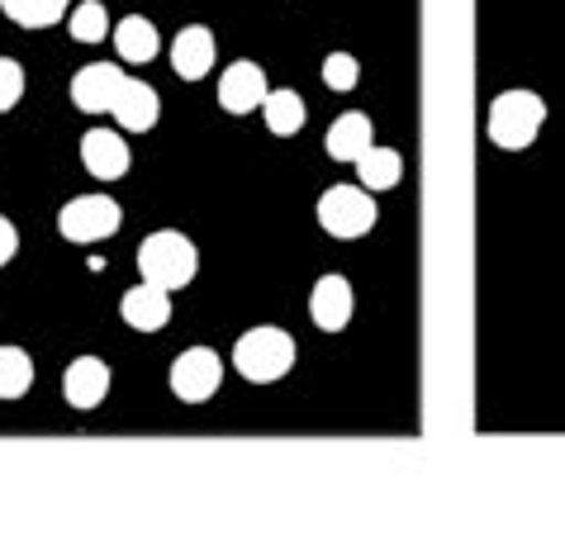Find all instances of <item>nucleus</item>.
<instances>
[{
	"label": "nucleus",
	"instance_id": "f257e3e1",
	"mask_svg": "<svg viewBox=\"0 0 565 560\" xmlns=\"http://www.w3.org/2000/svg\"><path fill=\"white\" fill-rule=\"evenodd\" d=\"M295 356H300L295 337L286 329H276V323L247 329L238 342H233V370H238L243 380H253V385H271L280 376H290Z\"/></svg>",
	"mask_w": 565,
	"mask_h": 560
},
{
	"label": "nucleus",
	"instance_id": "f03ea898",
	"mask_svg": "<svg viewBox=\"0 0 565 560\" xmlns=\"http://www.w3.org/2000/svg\"><path fill=\"white\" fill-rule=\"evenodd\" d=\"M200 271V252L195 243L185 238L177 228H157L148 233L143 243H138V276L152 280V286L162 290H185Z\"/></svg>",
	"mask_w": 565,
	"mask_h": 560
},
{
	"label": "nucleus",
	"instance_id": "7ed1b4c3",
	"mask_svg": "<svg viewBox=\"0 0 565 560\" xmlns=\"http://www.w3.org/2000/svg\"><path fill=\"white\" fill-rule=\"evenodd\" d=\"M542 123H546V100L537 90H504V96H494V105H490L484 133H490L494 148L523 152V148L537 143Z\"/></svg>",
	"mask_w": 565,
	"mask_h": 560
},
{
	"label": "nucleus",
	"instance_id": "20e7f679",
	"mask_svg": "<svg viewBox=\"0 0 565 560\" xmlns=\"http://www.w3.org/2000/svg\"><path fill=\"white\" fill-rule=\"evenodd\" d=\"M375 219H381V209H375V191L366 185H328L319 195V228L338 243L366 238Z\"/></svg>",
	"mask_w": 565,
	"mask_h": 560
},
{
	"label": "nucleus",
	"instance_id": "39448f33",
	"mask_svg": "<svg viewBox=\"0 0 565 560\" xmlns=\"http://www.w3.org/2000/svg\"><path fill=\"white\" fill-rule=\"evenodd\" d=\"M119 224H124V209L109 195H76L72 205H62V214H57V233L82 247L115 238Z\"/></svg>",
	"mask_w": 565,
	"mask_h": 560
},
{
	"label": "nucleus",
	"instance_id": "423d86ee",
	"mask_svg": "<svg viewBox=\"0 0 565 560\" xmlns=\"http://www.w3.org/2000/svg\"><path fill=\"white\" fill-rule=\"evenodd\" d=\"M171 395L181 403H205L214 399V390L224 385V362L210 347H185L177 362H171Z\"/></svg>",
	"mask_w": 565,
	"mask_h": 560
},
{
	"label": "nucleus",
	"instance_id": "0eeeda50",
	"mask_svg": "<svg viewBox=\"0 0 565 560\" xmlns=\"http://www.w3.org/2000/svg\"><path fill=\"white\" fill-rule=\"evenodd\" d=\"M266 90H271V86H266V72L257 67V62H247V57L228 62L224 76H218V105H224L228 115H253V110H262Z\"/></svg>",
	"mask_w": 565,
	"mask_h": 560
},
{
	"label": "nucleus",
	"instance_id": "6e6552de",
	"mask_svg": "<svg viewBox=\"0 0 565 560\" xmlns=\"http://www.w3.org/2000/svg\"><path fill=\"white\" fill-rule=\"evenodd\" d=\"M124 76L119 67H109V62H90V67H82L72 76V105L82 115H109V105L119 100V90H124Z\"/></svg>",
	"mask_w": 565,
	"mask_h": 560
},
{
	"label": "nucleus",
	"instance_id": "1a4fd4ad",
	"mask_svg": "<svg viewBox=\"0 0 565 560\" xmlns=\"http://www.w3.org/2000/svg\"><path fill=\"white\" fill-rule=\"evenodd\" d=\"M109 385H115V376H109V366L100 362V356H76V362L62 370V399H67L72 409H82V413L100 409Z\"/></svg>",
	"mask_w": 565,
	"mask_h": 560
},
{
	"label": "nucleus",
	"instance_id": "9d476101",
	"mask_svg": "<svg viewBox=\"0 0 565 560\" xmlns=\"http://www.w3.org/2000/svg\"><path fill=\"white\" fill-rule=\"evenodd\" d=\"M352 309H356V294H352V280L348 276H323L309 294V319L313 329L323 333H342L352 323Z\"/></svg>",
	"mask_w": 565,
	"mask_h": 560
},
{
	"label": "nucleus",
	"instance_id": "9b49d317",
	"mask_svg": "<svg viewBox=\"0 0 565 560\" xmlns=\"http://www.w3.org/2000/svg\"><path fill=\"white\" fill-rule=\"evenodd\" d=\"M119 314H124V323H129V329H138V333H162L167 323H171V290L152 286V280H138L134 290H124Z\"/></svg>",
	"mask_w": 565,
	"mask_h": 560
},
{
	"label": "nucleus",
	"instance_id": "f8f14e48",
	"mask_svg": "<svg viewBox=\"0 0 565 560\" xmlns=\"http://www.w3.org/2000/svg\"><path fill=\"white\" fill-rule=\"evenodd\" d=\"M82 162H86V171L96 181H119V176H129L134 152H129V143H124V133H115V129H90L82 138Z\"/></svg>",
	"mask_w": 565,
	"mask_h": 560
},
{
	"label": "nucleus",
	"instance_id": "ddd939ff",
	"mask_svg": "<svg viewBox=\"0 0 565 560\" xmlns=\"http://www.w3.org/2000/svg\"><path fill=\"white\" fill-rule=\"evenodd\" d=\"M109 119L129 133H148V129H157V119H162V96H157L148 82H134L129 76L119 90V100L109 105Z\"/></svg>",
	"mask_w": 565,
	"mask_h": 560
},
{
	"label": "nucleus",
	"instance_id": "4468645a",
	"mask_svg": "<svg viewBox=\"0 0 565 560\" xmlns=\"http://www.w3.org/2000/svg\"><path fill=\"white\" fill-rule=\"evenodd\" d=\"M214 67V29L210 24H185L177 39H171V72L181 82H200Z\"/></svg>",
	"mask_w": 565,
	"mask_h": 560
},
{
	"label": "nucleus",
	"instance_id": "2eb2a0df",
	"mask_svg": "<svg viewBox=\"0 0 565 560\" xmlns=\"http://www.w3.org/2000/svg\"><path fill=\"white\" fill-rule=\"evenodd\" d=\"M115 53L124 62H152L162 53V39H157V24L143 20V14H124L115 24Z\"/></svg>",
	"mask_w": 565,
	"mask_h": 560
},
{
	"label": "nucleus",
	"instance_id": "dca6fc26",
	"mask_svg": "<svg viewBox=\"0 0 565 560\" xmlns=\"http://www.w3.org/2000/svg\"><path fill=\"white\" fill-rule=\"evenodd\" d=\"M323 148H328V158L333 162H356L361 152L371 148V119L366 115H338L333 119V129H328V138H323Z\"/></svg>",
	"mask_w": 565,
	"mask_h": 560
},
{
	"label": "nucleus",
	"instance_id": "f3484780",
	"mask_svg": "<svg viewBox=\"0 0 565 560\" xmlns=\"http://www.w3.org/2000/svg\"><path fill=\"white\" fill-rule=\"evenodd\" d=\"M356 176H361V185H366V191H375V195H381V191H395V185L404 181V158H399L395 148H375V143H371V148L356 158Z\"/></svg>",
	"mask_w": 565,
	"mask_h": 560
},
{
	"label": "nucleus",
	"instance_id": "a211bd4d",
	"mask_svg": "<svg viewBox=\"0 0 565 560\" xmlns=\"http://www.w3.org/2000/svg\"><path fill=\"white\" fill-rule=\"evenodd\" d=\"M262 119H266V129H271L276 138L300 133L305 129V100H300V90H266Z\"/></svg>",
	"mask_w": 565,
	"mask_h": 560
},
{
	"label": "nucleus",
	"instance_id": "6ab92c4d",
	"mask_svg": "<svg viewBox=\"0 0 565 560\" xmlns=\"http://www.w3.org/2000/svg\"><path fill=\"white\" fill-rule=\"evenodd\" d=\"M0 10L20 29H53L72 14V0H0Z\"/></svg>",
	"mask_w": 565,
	"mask_h": 560
},
{
	"label": "nucleus",
	"instance_id": "aec40b11",
	"mask_svg": "<svg viewBox=\"0 0 565 560\" xmlns=\"http://www.w3.org/2000/svg\"><path fill=\"white\" fill-rule=\"evenodd\" d=\"M34 385V362L24 347H0V399H24Z\"/></svg>",
	"mask_w": 565,
	"mask_h": 560
},
{
	"label": "nucleus",
	"instance_id": "412c9836",
	"mask_svg": "<svg viewBox=\"0 0 565 560\" xmlns=\"http://www.w3.org/2000/svg\"><path fill=\"white\" fill-rule=\"evenodd\" d=\"M67 29H72L76 43H100L109 34V14H105L100 0H82V6L67 14Z\"/></svg>",
	"mask_w": 565,
	"mask_h": 560
},
{
	"label": "nucleus",
	"instance_id": "4be33fe9",
	"mask_svg": "<svg viewBox=\"0 0 565 560\" xmlns=\"http://www.w3.org/2000/svg\"><path fill=\"white\" fill-rule=\"evenodd\" d=\"M361 82V62L352 53H328L323 57V86L328 90H352Z\"/></svg>",
	"mask_w": 565,
	"mask_h": 560
},
{
	"label": "nucleus",
	"instance_id": "5701e85b",
	"mask_svg": "<svg viewBox=\"0 0 565 560\" xmlns=\"http://www.w3.org/2000/svg\"><path fill=\"white\" fill-rule=\"evenodd\" d=\"M24 100V67L14 57H0V115Z\"/></svg>",
	"mask_w": 565,
	"mask_h": 560
},
{
	"label": "nucleus",
	"instance_id": "b1692460",
	"mask_svg": "<svg viewBox=\"0 0 565 560\" xmlns=\"http://www.w3.org/2000/svg\"><path fill=\"white\" fill-rule=\"evenodd\" d=\"M14 252H20V233H14V224L0 214V267L6 261H14Z\"/></svg>",
	"mask_w": 565,
	"mask_h": 560
}]
</instances>
